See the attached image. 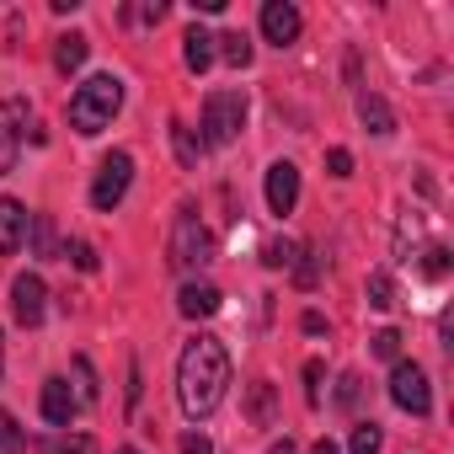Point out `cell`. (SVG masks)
Segmentation results:
<instances>
[{"label":"cell","instance_id":"cell-1","mask_svg":"<svg viewBox=\"0 0 454 454\" xmlns=\"http://www.w3.org/2000/svg\"><path fill=\"white\" fill-rule=\"evenodd\" d=\"M224 385H231V353H224L219 337H192L176 358V401L182 411L198 422L224 401Z\"/></svg>","mask_w":454,"mask_h":454},{"label":"cell","instance_id":"cell-2","mask_svg":"<svg viewBox=\"0 0 454 454\" xmlns=\"http://www.w3.org/2000/svg\"><path fill=\"white\" fill-rule=\"evenodd\" d=\"M118 107H123V81H118V75H91V81L70 97V129H75V134H102Z\"/></svg>","mask_w":454,"mask_h":454},{"label":"cell","instance_id":"cell-3","mask_svg":"<svg viewBox=\"0 0 454 454\" xmlns=\"http://www.w3.org/2000/svg\"><path fill=\"white\" fill-rule=\"evenodd\" d=\"M208 262H214V236L203 231L198 208H192V203H182V208H176V219H171V268L198 273V268H208Z\"/></svg>","mask_w":454,"mask_h":454},{"label":"cell","instance_id":"cell-4","mask_svg":"<svg viewBox=\"0 0 454 454\" xmlns=\"http://www.w3.org/2000/svg\"><path fill=\"white\" fill-rule=\"evenodd\" d=\"M247 129V97L241 91H208L203 102V139L198 145H236Z\"/></svg>","mask_w":454,"mask_h":454},{"label":"cell","instance_id":"cell-5","mask_svg":"<svg viewBox=\"0 0 454 454\" xmlns=\"http://www.w3.org/2000/svg\"><path fill=\"white\" fill-rule=\"evenodd\" d=\"M390 401H395L401 411H411V417H427V411H433V390H427L422 364L395 358V369H390Z\"/></svg>","mask_w":454,"mask_h":454},{"label":"cell","instance_id":"cell-6","mask_svg":"<svg viewBox=\"0 0 454 454\" xmlns=\"http://www.w3.org/2000/svg\"><path fill=\"white\" fill-rule=\"evenodd\" d=\"M129 182H134V155H129V150H113V155L102 160V171H97V182H91V203H97L102 214H113V208L123 203V192H129Z\"/></svg>","mask_w":454,"mask_h":454},{"label":"cell","instance_id":"cell-7","mask_svg":"<svg viewBox=\"0 0 454 454\" xmlns=\"http://www.w3.org/2000/svg\"><path fill=\"white\" fill-rule=\"evenodd\" d=\"M43 310H49L43 278H38V273H22V278L12 284V316H17L22 326H43Z\"/></svg>","mask_w":454,"mask_h":454},{"label":"cell","instance_id":"cell-8","mask_svg":"<svg viewBox=\"0 0 454 454\" xmlns=\"http://www.w3.org/2000/svg\"><path fill=\"white\" fill-rule=\"evenodd\" d=\"M27 129V102H0V176L17 171V139Z\"/></svg>","mask_w":454,"mask_h":454},{"label":"cell","instance_id":"cell-9","mask_svg":"<svg viewBox=\"0 0 454 454\" xmlns=\"http://www.w3.org/2000/svg\"><path fill=\"white\" fill-rule=\"evenodd\" d=\"M300 203V166L294 160H273L268 166V208L273 214H294Z\"/></svg>","mask_w":454,"mask_h":454},{"label":"cell","instance_id":"cell-10","mask_svg":"<svg viewBox=\"0 0 454 454\" xmlns=\"http://www.w3.org/2000/svg\"><path fill=\"white\" fill-rule=\"evenodd\" d=\"M262 38L278 43V49H289L300 38V12L289 6V0H268L262 6Z\"/></svg>","mask_w":454,"mask_h":454},{"label":"cell","instance_id":"cell-11","mask_svg":"<svg viewBox=\"0 0 454 454\" xmlns=\"http://www.w3.org/2000/svg\"><path fill=\"white\" fill-rule=\"evenodd\" d=\"M27 236V208L17 198H0V257H12Z\"/></svg>","mask_w":454,"mask_h":454},{"label":"cell","instance_id":"cell-12","mask_svg":"<svg viewBox=\"0 0 454 454\" xmlns=\"http://www.w3.org/2000/svg\"><path fill=\"white\" fill-rule=\"evenodd\" d=\"M75 406H81V395H70L65 380H43V417H49L54 427H70Z\"/></svg>","mask_w":454,"mask_h":454},{"label":"cell","instance_id":"cell-13","mask_svg":"<svg viewBox=\"0 0 454 454\" xmlns=\"http://www.w3.org/2000/svg\"><path fill=\"white\" fill-rule=\"evenodd\" d=\"M176 310H182L187 321H198V316H214V310H219V289H214V284H182V294H176Z\"/></svg>","mask_w":454,"mask_h":454},{"label":"cell","instance_id":"cell-14","mask_svg":"<svg viewBox=\"0 0 454 454\" xmlns=\"http://www.w3.org/2000/svg\"><path fill=\"white\" fill-rule=\"evenodd\" d=\"M358 118H364L369 134H395V113H390V102L380 91H364L358 97Z\"/></svg>","mask_w":454,"mask_h":454},{"label":"cell","instance_id":"cell-15","mask_svg":"<svg viewBox=\"0 0 454 454\" xmlns=\"http://www.w3.org/2000/svg\"><path fill=\"white\" fill-rule=\"evenodd\" d=\"M247 417H252V427H273V417H278V390H273L268 380H257V385L247 390Z\"/></svg>","mask_w":454,"mask_h":454},{"label":"cell","instance_id":"cell-16","mask_svg":"<svg viewBox=\"0 0 454 454\" xmlns=\"http://www.w3.org/2000/svg\"><path fill=\"white\" fill-rule=\"evenodd\" d=\"M182 59H187V70H192V75H203V70L214 65V33L187 27V38H182Z\"/></svg>","mask_w":454,"mask_h":454},{"label":"cell","instance_id":"cell-17","mask_svg":"<svg viewBox=\"0 0 454 454\" xmlns=\"http://www.w3.org/2000/svg\"><path fill=\"white\" fill-rule=\"evenodd\" d=\"M86 54H91V38H86V33H65V38H59V49H54V65L70 75V70H81V65H86Z\"/></svg>","mask_w":454,"mask_h":454},{"label":"cell","instance_id":"cell-18","mask_svg":"<svg viewBox=\"0 0 454 454\" xmlns=\"http://www.w3.org/2000/svg\"><path fill=\"white\" fill-rule=\"evenodd\" d=\"M214 54H224L236 70H247V65H252V38H247V33H219V38H214Z\"/></svg>","mask_w":454,"mask_h":454},{"label":"cell","instance_id":"cell-19","mask_svg":"<svg viewBox=\"0 0 454 454\" xmlns=\"http://www.w3.org/2000/svg\"><path fill=\"white\" fill-rule=\"evenodd\" d=\"M171 145H176V160L192 171V166H198V155H203V145L192 139V129H187V123H171Z\"/></svg>","mask_w":454,"mask_h":454},{"label":"cell","instance_id":"cell-20","mask_svg":"<svg viewBox=\"0 0 454 454\" xmlns=\"http://www.w3.org/2000/svg\"><path fill=\"white\" fill-rule=\"evenodd\" d=\"M33 241H38V257H59V241H54V219L49 214H33Z\"/></svg>","mask_w":454,"mask_h":454},{"label":"cell","instance_id":"cell-21","mask_svg":"<svg viewBox=\"0 0 454 454\" xmlns=\"http://www.w3.org/2000/svg\"><path fill=\"white\" fill-rule=\"evenodd\" d=\"M380 449H385L380 422H358V427H353V454H380Z\"/></svg>","mask_w":454,"mask_h":454},{"label":"cell","instance_id":"cell-22","mask_svg":"<svg viewBox=\"0 0 454 454\" xmlns=\"http://www.w3.org/2000/svg\"><path fill=\"white\" fill-rule=\"evenodd\" d=\"M369 305H374V310H390V305H395V278H390V273H374V278H369Z\"/></svg>","mask_w":454,"mask_h":454},{"label":"cell","instance_id":"cell-23","mask_svg":"<svg viewBox=\"0 0 454 454\" xmlns=\"http://www.w3.org/2000/svg\"><path fill=\"white\" fill-rule=\"evenodd\" d=\"M422 278H433V284L449 278V247H427L422 252Z\"/></svg>","mask_w":454,"mask_h":454},{"label":"cell","instance_id":"cell-24","mask_svg":"<svg viewBox=\"0 0 454 454\" xmlns=\"http://www.w3.org/2000/svg\"><path fill=\"white\" fill-rule=\"evenodd\" d=\"M43 449H49V454H97V443H91L86 433H70V438H49Z\"/></svg>","mask_w":454,"mask_h":454},{"label":"cell","instance_id":"cell-25","mask_svg":"<svg viewBox=\"0 0 454 454\" xmlns=\"http://www.w3.org/2000/svg\"><path fill=\"white\" fill-rule=\"evenodd\" d=\"M0 454H22V427L12 422V411H0Z\"/></svg>","mask_w":454,"mask_h":454},{"label":"cell","instance_id":"cell-26","mask_svg":"<svg viewBox=\"0 0 454 454\" xmlns=\"http://www.w3.org/2000/svg\"><path fill=\"white\" fill-rule=\"evenodd\" d=\"M369 348H374V358H390V364H395V358H401V332H374Z\"/></svg>","mask_w":454,"mask_h":454},{"label":"cell","instance_id":"cell-27","mask_svg":"<svg viewBox=\"0 0 454 454\" xmlns=\"http://www.w3.org/2000/svg\"><path fill=\"white\" fill-rule=\"evenodd\" d=\"M59 257H70V262H75V268H81V273H97V252H91V247H86V241H70V247H65V252H59Z\"/></svg>","mask_w":454,"mask_h":454},{"label":"cell","instance_id":"cell-28","mask_svg":"<svg viewBox=\"0 0 454 454\" xmlns=\"http://www.w3.org/2000/svg\"><path fill=\"white\" fill-rule=\"evenodd\" d=\"M316 278H321V252H305V262H300V273H294V284H300V289H310Z\"/></svg>","mask_w":454,"mask_h":454},{"label":"cell","instance_id":"cell-29","mask_svg":"<svg viewBox=\"0 0 454 454\" xmlns=\"http://www.w3.org/2000/svg\"><path fill=\"white\" fill-rule=\"evenodd\" d=\"M75 380H81V401H97V374H91V358H75Z\"/></svg>","mask_w":454,"mask_h":454},{"label":"cell","instance_id":"cell-30","mask_svg":"<svg viewBox=\"0 0 454 454\" xmlns=\"http://www.w3.org/2000/svg\"><path fill=\"white\" fill-rule=\"evenodd\" d=\"M321 374H326V369L310 358V364H305V401H310V406H321Z\"/></svg>","mask_w":454,"mask_h":454},{"label":"cell","instance_id":"cell-31","mask_svg":"<svg viewBox=\"0 0 454 454\" xmlns=\"http://www.w3.org/2000/svg\"><path fill=\"white\" fill-rule=\"evenodd\" d=\"M326 171H332V176H353V155H348L342 145H337V150H326Z\"/></svg>","mask_w":454,"mask_h":454},{"label":"cell","instance_id":"cell-32","mask_svg":"<svg viewBox=\"0 0 454 454\" xmlns=\"http://www.w3.org/2000/svg\"><path fill=\"white\" fill-rule=\"evenodd\" d=\"M262 262H268V268H289V262H294V247H289V241H273V247L262 252Z\"/></svg>","mask_w":454,"mask_h":454},{"label":"cell","instance_id":"cell-33","mask_svg":"<svg viewBox=\"0 0 454 454\" xmlns=\"http://www.w3.org/2000/svg\"><path fill=\"white\" fill-rule=\"evenodd\" d=\"M182 454H214V443L203 433H182Z\"/></svg>","mask_w":454,"mask_h":454},{"label":"cell","instance_id":"cell-34","mask_svg":"<svg viewBox=\"0 0 454 454\" xmlns=\"http://www.w3.org/2000/svg\"><path fill=\"white\" fill-rule=\"evenodd\" d=\"M300 326H305V332H310V337H321V332H326V321H321V316H316V310H305V321H300Z\"/></svg>","mask_w":454,"mask_h":454},{"label":"cell","instance_id":"cell-35","mask_svg":"<svg viewBox=\"0 0 454 454\" xmlns=\"http://www.w3.org/2000/svg\"><path fill=\"white\" fill-rule=\"evenodd\" d=\"M353 401H358V380L348 374V380H342V406H353Z\"/></svg>","mask_w":454,"mask_h":454},{"label":"cell","instance_id":"cell-36","mask_svg":"<svg viewBox=\"0 0 454 454\" xmlns=\"http://www.w3.org/2000/svg\"><path fill=\"white\" fill-rule=\"evenodd\" d=\"M316 454H342V449H337L332 438H321V443H316Z\"/></svg>","mask_w":454,"mask_h":454},{"label":"cell","instance_id":"cell-37","mask_svg":"<svg viewBox=\"0 0 454 454\" xmlns=\"http://www.w3.org/2000/svg\"><path fill=\"white\" fill-rule=\"evenodd\" d=\"M268 454H294V443H289V438H278V443H273Z\"/></svg>","mask_w":454,"mask_h":454},{"label":"cell","instance_id":"cell-38","mask_svg":"<svg viewBox=\"0 0 454 454\" xmlns=\"http://www.w3.org/2000/svg\"><path fill=\"white\" fill-rule=\"evenodd\" d=\"M0 369H6V342H0Z\"/></svg>","mask_w":454,"mask_h":454},{"label":"cell","instance_id":"cell-39","mask_svg":"<svg viewBox=\"0 0 454 454\" xmlns=\"http://www.w3.org/2000/svg\"><path fill=\"white\" fill-rule=\"evenodd\" d=\"M118 454H139V449H118Z\"/></svg>","mask_w":454,"mask_h":454}]
</instances>
